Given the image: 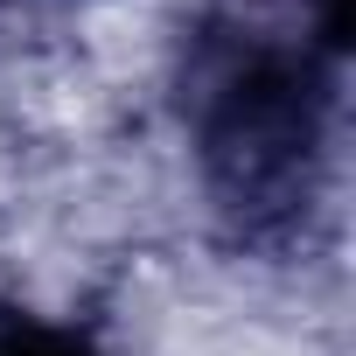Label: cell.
Returning a JSON list of instances; mask_svg holds the SVG:
<instances>
[{"label": "cell", "instance_id": "cell-1", "mask_svg": "<svg viewBox=\"0 0 356 356\" xmlns=\"http://www.w3.org/2000/svg\"><path fill=\"white\" fill-rule=\"evenodd\" d=\"M342 56V0H328L314 35H238L210 56L196 91V147L231 210L286 217L314 189L328 140V84Z\"/></svg>", "mask_w": 356, "mask_h": 356}, {"label": "cell", "instance_id": "cell-2", "mask_svg": "<svg viewBox=\"0 0 356 356\" xmlns=\"http://www.w3.org/2000/svg\"><path fill=\"white\" fill-rule=\"evenodd\" d=\"M0 356H98L77 328H56L42 314H8L0 321Z\"/></svg>", "mask_w": 356, "mask_h": 356}]
</instances>
